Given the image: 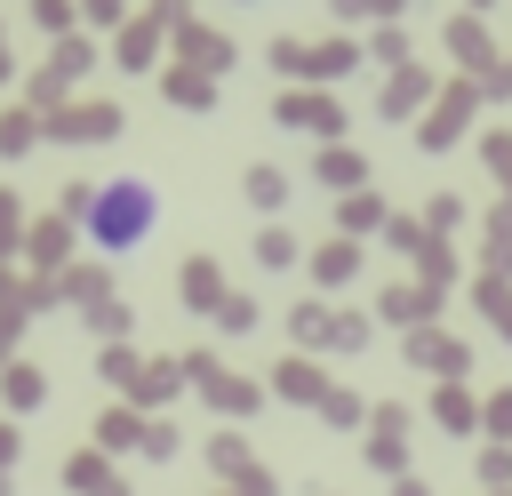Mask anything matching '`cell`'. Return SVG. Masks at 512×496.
Returning <instances> with one entry per match:
<instances>
[{
    "label": "cell",
    "mask_w": 512,
    "mask_h": 496,
    "mask_svg": "<svg viewBox=\"0 0 512 496\" xmlns=\"http://www.w3.org/2000/svg\"><path fill=\"white\" fill-rule=\"evenodd\" d=\"M152 224H160V192H152L144 176H112V184H96L88 208H80V232H88L104 256H136V248L152 240Z\"/></svg>",
    "instance_id": "6da1fadb"
}]
</instances>
